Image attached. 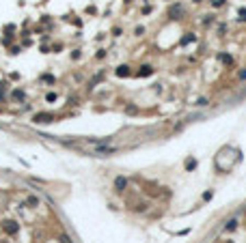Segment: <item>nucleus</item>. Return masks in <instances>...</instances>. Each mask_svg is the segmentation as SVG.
<instances>
[{
  "mask_svg": "<svg viewBox=\"0 0 246 243\" xmlns=\"http://www.w3.org/2000/svg\"><path fill=\"white\" fill-rule=\"evenodd\" d=\"M33 121H35V123H50V121H52V114H45V112H41V114H35Z\"/></svg>",
  "mask_w": 246,
  "mask_h": 243,
  "instance_id": "nucleus-1",
  "label": "nucleus"
},
{
  "mask_svg": "<svg viewBox=\"0 0 246 243\" xmlns=\"http://www.w3.org/2000/svg\"><path fill=\"white\" fill-rule=\"evenodd\" d=\"M5 230H9L11 234H15L17 232V224L15 222H5Z\"/></svg>",
  "mask_w": 246,
  "mask_h": 243,
  "instance_id": "nucleus-2",
  "label": "nucleus"
},
{
  "mask_svg": "<svg viewBox=\"0 0 246 243\" xmlns=\"http://www.w3.org/2000/svg\"><path fill=\"white\" fill-rule=\"evenodd\" d=\"M13 97H15V99H24V92L17 88V90H13Z\"/></svg>",
  "mask_w": 246,
  "mask_h": 243,
  "instance_id": "nucleus-3",
  "label": "nucleus"
},
{
  "mask_svg": "<svg viewBox=\"0 0 246 243\" xmlns=\"http://www.w3.org/2000/svg\"><path fill=\"white\" fill-rule=\"evenodd\" d=\"M117 73H119V75H128L130 71H128V67H119V71H117Z\"/></svg>",
  "mask_w": 246,
  "mask_h": 243,
  "instance_id": "nucleus-4",
  "label": "nucleus"
},
{
  "mask_svg": "<svg viewBox=\"0 0 246 243\" xmlns=\"http://www.w3.org/2000/svg\"><path fill=\"white\" fill-rule=\"evenodd\" d=\"M123 185H125V181H123V179H119V181H117V187H119V191L123 190Z\"/></svg>",
  "mask_w": 246,
  "mask_h": 243,
  "instance_id": "nucleus-5",
  "label": "nucleus"
},
{
  "mask_svg": "<svg viewBox=\"0 0 246 243\" xmlns=\"http://www.w3.org/2000/svg\"><path fill=\"white\" fill-rule=\"evenodd\" d=\"M61 243H71V241H69V237H63V239H61Z\"/></svg>",
  "mask_w": 246,
  "mask_h": 243,
  "instance_id": "nucleus-6",
  "label": "nucleus"
}]
</instances>
